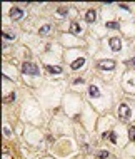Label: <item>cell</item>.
<instances>
[{"label":"cell","mask_w":135,"mask_h":159,"mask_svg":"<svg viewBox=\"0 0 135 159\" xmlns=\"http://www.w3.org/2000/svg\"><path fill=\"white\" fill-rule=\"evenodd\" d=\"M22 72L23 74H28V76H38V67L35 64H32V62H23L22 64Z\"/></svg>","instance_id":"obj_1"},{"label":"cell","mask_w":135,"mask_h":159,"mask_svg":"<svg viewBox=\"0 0 135 159\" xmlns=\"http://www.w3.org/2000/svg\"><path fill=\"white\" fill-rule=\"evenodd\" d=\"M97 67L102 69V71H114V69H115V62L114 60H99V62H97Z\"/></svg>","instance_id":"obj_2"},{"label":"cell","mask_w":135,"mask_h":159,"mask_svg":"<svg viewBox=\"0 0 135 159\" xmlns=\"http://www.w3.org/2000/svg\"><path fill=\"white\" fill-rule=\"evenodd\" d=\"M119 116H120V119H124V121L130 119V109H129V106L122 104V106L119 107Z\"/></svg>","instance_id":"obj_3"},{"label":"cell","mask_w":135,"mask_h":159,"mask_svg":"<svg viewBox=\"0 0 135 159\" xmlns=\"http://www.w3.org/2000/svg\"><path fill=\"white\" fill-rule=\"evenodd\" d=\"M22 17H23V12H22L20 9H15V7H14V9L10 10V19L12 20H20Z\"/></svg>","instance_id":"obj_4"},{"label":"cell","mask_w":135,"mask_h":159,"mask_svg":"<svg viewBox=\"0 0 135 159\" xmlns=\"http://www.w3.org/2000/svg\"><path fill=\"white\" fill-rule=\"evenodd\" d=\"M110 47H112V50L114 52H119L120 49H122V42H120V39H110Z\"/></svg>","instance_id":"obj_5"},{"label":"cell","mask_w":135,"mask_h":159,"mask_svg":"<svg viewBox=\"0 0 135 159\" xmlns=\"http://www.w3.org/2000/svg\"><path fill=\"white\" fill-rule=\"evenodd\" d=\"M83 64H85V59H83V57H80V59H77V60L72 62V69H73V71H77V69H80Z\"/></svg>","instance_id":"obj_6"},{"label":"cell","mask_w":135,"mask_h":159,"mask_svg":"<svg viewBox=\"0 0 135 159\" xmlns=\"http://www.w3.org/2000/svg\"><path fill=\"white\" fill-rule=\"evenodd\" d=\"M88 94H90V97H100V91H99V87H95V86H90Z\"/></svg>","instance_id":"obj_7"},{"label":"cell","mask_w":135,"mask_h":159,"mask_svg":"<svg viewBox=\"0 0 135 159\" xmlns=\"http://www.w3.org/2000/svg\"><path fill=\"white\" fill-rule=\"evenodd\" d=\"M45 69L48 72H52V74H60L62 72V67H58V65H45Z\"/></svg>","instance_id":"obj_8"},{"label":"cell","mask_w":135,"mask_h":159,"mask_svg":"<svg viewBox=\"0 0 135 159\" xmlns=\"http://www.w3.org/2000/svg\"><path fill=\"white\" fill-rule=\"evenodd\" d=\"M85 20L87 22H95V10H88L85 14Z\"/></svg>","instance_id":"obj_9"},{"label":"cell","mask_w":135,"mask_h":159,"mask_svg":"<svg viewBox=\"0 0 135 159\" xmlns=\"http://www.w3.org/2000/svg\"><path fill=\"white\" fill-rule=\"evenodd\" d=\"M104 137H105V139H110V141H112L114 144L117 142V136H115V132H112V131H110V132H105Z\"/></svg>","instance_id":"obj_10"},{"label":"cell","mask_w":135,"mask_h":159,"mask_svg":"<svg viewBox=\"0 0 135 159\" xmlns=\"http://www.w3.org/2000/svg\"><path fill=\"white\" fill-rule=\"evenodd\" d=\"M95 158L97 159H107L109 158V153H107V151H100V153L95 154Z\"/></svg>","instance_id":"obj_11"},{"label":"cell","mask_w":135,"mask_h":159,"mask_svg":"<svg viewBox=\"0 0 135 159\" xmlns=\"http://www.w3.org/2000/svg\"><path fill=\"white\" fill-rule=\"evenodd\" d=\"M80 30H82V27L78 25V24H72V27H70V32H72V34H78Z\"/></svg>","instance_id":"obj_12"},{"label":"cell","mask_w":135,"mask_h":159,"mask_svg":"<svg viewBox=\"0 0 135 159\" xmlns=\"http://www.w3.org/2000/svg\"><path fill=\"white\" fill-rule=\"evenodd\" d=\"M2 37H4V39H7V40L15 39V35H14V34H10V32H2Z\"/></svg>","instance_id":"obj_13"},{"label":"cell","mask_w":135,"mask_h":159,"mask_svg":"<svg viewBox=\"0 0 135 159\" xmlns=\"http://www.w3.org/2000/svg\"><path fill=\"white\" fill-rule=\"evenodd\" d=\"M107 29H114V30H117V29H119V24H117V22H107Z\"/></svg>","instance_id":"obj_14"},{"label":"cell","mask_w":135,"mask_h":159,"mask_svg":"<svg viewBox=\"0 0 135 159\" xmlns=\"http://www.w3.org/2000/svg\"><path fill=\"white\" fill-rule=\"evenodd\" d=\"M129 137H130V141H135V127L129 129Z\"/></svg>","instance_id":"obj_15"},{"label":"cell","mask_w":135,"mask_h":159,"mask_svg":"<svg viewBox=\"0 0 135 159\" xmlns=\"http://www.w3.org/2000/svg\"><path fill=\"white\" fill-rule=\"evenodd\" d=\"M15 99V92H12L10 96H7V97H4V102H12Z\"/></svg>","instance_id":"obj_16"},{"label":"cell","mask_w":135,"mask_h":159,"mask_svg":"<svg viewBox=\"0 0 135 159\" xmlns=\"http://www.w3.org/2000/svg\"><path fill=\"white\" fill-rule=\"evenodd\" d=\"M48 30H50V25H43V27L40 29V35H45Z\"/></svg>","instance_id":"obj_17"},{"label":"cell","mask_w":135,"mask_h":159,"mask_svg":"<svg viewBox=\"0 0 135 159\" xmlns=\"http://www.w3.org/2000/svg\"><path fill=\"white\" fill-rule=\"evenodd\" d=\"M85 82V81H83L82 77H78V79H75V81H73V84H75V86H78V84H83Z\"/></svg>","instance_id":"obj_18"},{"label":"cell","mask_w":135,"mask_h":159,"mask_svg":"<svg viewBox=\"0 0 135 159\" xmlns=\"http://www.w3.org/2000/svg\"><path fill=\"white\" fill-rule=\"evenodd\" d=\"M127 64H129L130 67H134V69H135V57H134V59H130V60L127 62Z\"/></svg>","instance_id":"obj_19"},{"label":"cell","mask_w":135,"mask_h":159,"mask_svg":"<svg viewBox=\"0 0 135 159\" xmlns=\"http://www.w3.org/2000/svg\"><path fill=\"white\" fill-rule=\"evenodd\" d=\"M4 134H5V136H10V129H9V127H4Z\"/></svg>","instance_id":"obj_20"},{"label":"cell","mask_w":135,"mask_h":159,"mask_svg":"<svg viewBox=\"0 0 135 159\" xmlns=\"http://www.w3.org/2000/svg\"><path fill=\"white\" fill-rule=\"evenodd\" d=\"M58 14H60V15H67V10H65V9H58Z\"/></svg>","instance_id":"obj_21"}]
</instances>
